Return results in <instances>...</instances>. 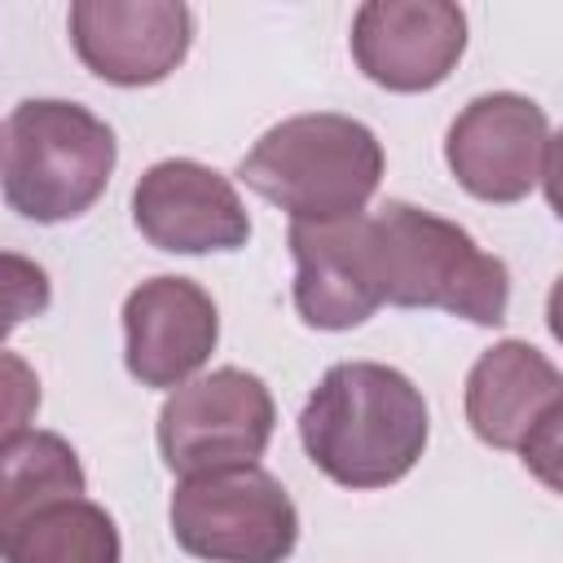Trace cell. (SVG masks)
Masks as SVG:
<instances>
[{"label":"cell","mask_w":563,"mask_h":563,"mask_svg":"<svg viewBox=\"0 0 563 563\" xmlns=\"http://www.w3.org/2000/svg\"><path fill=\"white\" fill-rule=\"evenodd\" d=\"M545 325H550V334L563 343V273L554 277V286H550V295H545Z\"/></svg>","instance_id":"ac0fdd59"},{"label":"cell","mask_w":563,"mask_h":563,"mask_svg":"<svg viewBox=\"0 0 563 563\" xmlns=\"http://www.w3.org/2000/svg\"><path fill=\"white\" fill-rule=\"evenodd\" d=\"M70 44L97 79L145 88L185 62L194 13L180 0H75Z\"/></svg>","instance_id":"ba28073f"},{"label":"cell","mask_w":563,"mask_h":563,"mask_svg":"<svg viewBox=\"0 0 563 563\" xmlns=\"http://www.w3.org/2000/svg\"><path fill=\"white\" fill-rule=\"evenodd\" d=\"M132 220L150 246L172 255L238 251L251 238V216L238 189L198 158H163L145 167L132 189Z\"/></svg>","instance_id":"30bf717a"},{"label":"cell","mask_w":563,"mask_h":563,"mask_svg":"<svg viewBox=\"0 0 563 563\" xmlns=\"http://www.w3.org/2000/svg\"><path fill=\"white\" fill-rule=\"evenodd\" d=\"M541 189L550 211L563 220V128L550 132V150H545V167H541Z\"/></svg>","instance_id":"e0dca14e"},{"label":"cell","mask_w":563,"mask_h":563,"mask_svg":"<svg viewBox=\"0 0 563 563\" xmlns=\"http://www.w3.org/2000/svg\"><path fill=\"white\" fill-rule=\"evenodd\" d=\"M295 308L312 330H352L369 321L383 299L374 216L330 224H290Z\"/></svg>","instance_id":"8fae6325"},{"label":"cell","mask_w":563,"mask_h":563,"mask_svg":"<svg viewBox=\"0 0 563 563\" xmlns=\"http://www.w3.org/2000/svg\"><path fill=\"white\" fill-rule=\"evenodd\" d=\"M554 400H563V374L523 339L493 343L466 374V422L493 449H519Z\"/></svg>","instance_id":"4fadbf2b"},{"label":"cell","mask_w":563,"mask_h":563,"mask_svg":"<svg viewBox=\"0 0 563 563\" xmlns=\"http://www.w3.org/2000/svg\"><path fill=\"white\" fill-rule=\"evenodd\" d=\"M427 431L422 391L378 361L330 365L299 413L303 453L343 488H387L405 479L427 449Z\"/></svg>","instance_id":"6da1fadb"},{"label":"cell","mask_w":563,"mask_h":563,"mask_svg":"<svg viewBox=\"0 0 563 563\" xmlns=\"http://www.w3.org/2000/svg\"><path fill=\"white\" fill-rule=\"evenodd\" d=\"M383 299L396 308H440L475 325H501L510 308V268L479 242L413 202H387L374 216Z\"/></svg>","instance_id":"277c9868"},{"label":"cell","mask_w":563,"mask_h":563,"mask_svg":"<svg viewBox=\"0 0 563 563\" xmlns=\"http://www.w3.org/2000/svg\"><path fill=\"white\" fill-rule=\"evenodd\" d=\"M220 317L189 277H150L123 299V361L141 387H185L216 352Z\"/></svg>","instance_id":"7c38bea8"},{"label":"cell","mask_w":563,"mask_h":563,"mask_svg":"<svg viewBox=\"0 0 563 563\" xmlns=\"http://www.w3.org/2000/svg\"><path fill=\"white\" fill-rule=\"evenodd\" d=\"M167 515L176 545L207 563H286L299 541L290 493L260 466L180 479Z\"/></svg>","instance_id":"5b68a950"},{"label":"cell","mask_w":563,"mask_h":563,"mask_svg":"<svg viewBox=\"0 0 563 563\" xmlns=\"http://www.w3.org/2000/svg\"><path fill=\"white\" fill-rule=\"evenodd\" d=\"M466 53V13L449 0H369L352 18V57L387 92H427Z\"/></svg>","instance_id":"9c48e42d"},{"label":"cell","mask_w":563,"mask_h":563,"mask_svg":"<svg viewBox=\"0 0 563 563\" xmlns=\"http://www.w3.org/2000/svg\"><path fill=\"white\" fill-rule=\"evenodd\" d=\"M114 158V132L88 106L18 101L4 119V202L35 224L75 220L106 194Z\"/></svg>","instance_id":"3957f363"},{"label":"cell","mask_w":563,"mask_h":563,"mask_svg":"<svg viewBox=\"0 0 563 563\" xmlns=\"http://www.w3.org/2000/svg\"><path fill=\"white\" fill-rule=\"evenodd\" d=\"M4 563H119V528L88 497L53 501L0 532Z\"/></svg>","instance_id":"5bb4252c"},{"label":"cell","mask_w":563,"mask_h":563,"mask_svg":"<svg viewBox=\"0 0 563 563\" xmlns=\"http://www.w3.org/2000/svg\"><path fill=\"white\" fill-rule=\"evenodd\" d=\"M238 180L282 207L290 224H330L365 216L383 180V145L352 114H295L242 154Z\"/></svg>","instance_id":"7a4b0ae2"},{"label":"cell","mask_w":563,"mask_h":563,"mask_svg":"<svg viewBox=\"0 0 563 563\" xmlns=\"http://www.w3.org/2000/svg\"><path fill=\"white\" fill-rule=\"evenodd\" d=\"M519 462L550 488L563 493V400H554L541 422L528 431V440L519 444Z\"/></svg>","instance_id":"2e32d148"},{"label":"cell","mask_w":563,"mask_h":563,"mask_svg":"<svg viewBox=\"0 0 563 563\" xmlns=\"http://www.w3.org/2000/svg\"><path fill=\"white\" fill-rule=\"evenodd\" d=\"M273 396L260 374L238 365L176 387L158 409V453L180 479L260 466L273 440Z\"/></svg>","instance_id":"8992f818"},{"label":"cell","mask_w":563,"mask_h":563,"mask_svg":"<svg viewBox=\"0 0 563 563\" xmlns=\"http://www.w3.org/2000/svg\"><path fill=\"white\" fill-rule=\"evenodd\" d=\"M84 497V466L53 431H13L0 444V532L26 515Z\"/></svg>","instance_id":"9a60e30c"},{"label":"cell","mask_w":563,"mask_h":563,"mask_svg":"<svg viewBox=\"0 0 563 563\" xmlns=\"http://www.w3.org/2000/svg\"><path fill=\"white\" fill-rule=\"evenodd\" d=\"M550 150L545 110L523 92H484L457 110L444 136L453 180L479 202H519L541 185Z\"/></svg>","instance_id":"52a82bcc"}]
</instances>
